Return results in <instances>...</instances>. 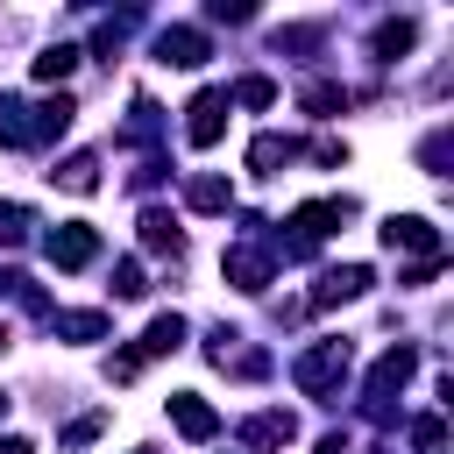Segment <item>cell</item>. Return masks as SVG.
I'll return each mask as SVG.
<instances>
[{"label":"cell","instance_id":"30","mask_svg":"<svg viewBox=\"0 0 454 454\" xmlns=\"http://www.w3.org/2000/svg\"><path fill=\"white\" fill-rule=\"evenodd\" d=\"M135 369H142V355H135V348H128V355H114V362H106V376H121V383H128V376H135Z\"/></svg>","mask_w":454,"mask_h":454},{"label":"cell","instance_id":"2","mask_svg":"<svg viewBox=\"0 0 454 454\" xmlns=\"http://www.w3.org/2000/svg\"><path fill=\"white\" fill-rule=\"evenodd\" d=\"M348 369H355V348H348V340H312V348L291 362V383H298L305 397H340Z\"/></svg>","mask_w":454,"mask_h":454},{"label":"cell","instance_id":"12","mask_svg":"<svg viewBox=\"0 0 454 454\" xmlns=\"http://www.w3.org/2000/svg\"><path fill=\"white\" fill-rule=\"evenodd\" d=\"M170 426H177L184 440H213V433H220V411H213L199 390H177V397H170Z\"/></svg>","mask_w":454,"mask_h":454},{"label":"cell","instance_id":"22","mask_svg":"<svg viewBox=\"0 0 454 454\" xmlns=\"http://www.w3.org/2000/svg\"><path fill=\"white\" fill-rule=\"evenodd\" d=\"M227 106H277V85H270L262 71H248V78H234V92H227Z\"/></svg>","mask_w":454,"mask_h":454},{"label":"cell","instance_id":"9","mask_svg":"<svg viewBox=\"0 0 454 454\" xmlns=\"http://www.w3.org/2000/svg\"><path fill=\"white\" fill-rule=\"evenodd\" d=\"M298 440V419L291 411H255V419H241V447L248 454H277V447H291Z\"/></svg>","mask_w":454,"mask_h":454},{"label":"cell","instance_id":"29","mask_svg":"<svg viewBox=\"0 0 454 454\" xmlns=\"http://www.w3.org/2000/svg\"><path fill=\"white\" fill-rule=\"evenodd\" d=\"M419 156H426V170H440V163H447V156H454V142H447V135H433V142H426V149H419Z\"/></svg>","mask_w":454,"mask_h":454},{"label":"cell","instance_id":"27","mask_svg":"<svg viewBox=\"0 0 454 454\" xmlns=\"http://www.w3.org/2000/svg\"><path fill=\"white\" fill-rule=\"evenodd\" d=\"M21 234H28V206H14V199H7V206H0V248H14Z\"/></svg>","mask_w":454,"mask_h":454},{"label":"cell","instance_id":"13","mask_svg":"<svg viewBox=\"0 0 454 454\" xmlns=\"http://www.w3.org/2000/svg\"><path fill=\"white\" fill-rule=\"evenodd\" d=\"M184 333H192V326H184V312H156V319L142 326L135 355H142V362H149V355H177V348H184Z\"/></svg>","mask_w":454,"mask_h":454},{"label":"cell","instance_id":"20","mask_svg":"<svg viewBox=\"0 0 454 454\" xmlns=\"http://www.w3.org/2000/svg\"><path fill=\"white\" fill-rule=\"evenodd\" d=\"M298 106H305V114H319V121H326V114H340V106H348V92H340V85H333V78H312V85H298Z\"/></svg>","mask_w":454,"mask_h":454},{"label":"cell","instance_id":"15","mask_svg":"<svg viewBox=\"0 0 454 454\" xmlns=\"http://www.w3.org/2000/svg\"><path fill=\"white\" fill-rule=\"evenodd\" d=\"M50 184H64V192H78V199L99 192V156H92V149H71V156L50 170Z\"/></svg>","mask_w":454,"mask_h":454},{"label":"cell","instance_id":"6","mask_svg":"<svg viewBox=\"0 0 454 454\" xmlns=\"http://www.w3.org/2000/svg\"><path fill=\"white\" fill-rule=\"evenodd\" d=\"M411 369H419V355H411L404 340L376 355V369H369V411H376V419H390V397L411 383Z\"/></svg>","mask_w":454,"mask_h":454},{"label":"cell","instance_id":"18","mask_svg":"<svg viewBox=\"0 0 454 454\" xmlns=\"http://www.w3.org/2000/svg\"><path fill=\"white\" fill-rule=\"evenodd\" d=\"M411 43H419V21H404V14H397V21H376V35H369V50H376L383 64H390V57H404Z\"/></svg>","mask_w":454,"mask_h":454},{"label":"cell","instance_id":"34","mask_svg":"<svg viewBox=\"0 0 454 454\" xmlns=\"http://www.w3.org/2000/svg\"><path fill=\"white\" fill-rule=\"evenodd\" d=\"M0 411H7V397H0Z\"/></svg>","mask_w":454,"mask_h":454},{"label":"cell","instance_id":"32","mask_svg":"<svg viewBox=\"0 0 454 454\" xmlns=\"http://www.w3.org/2000/svg\"><path fill=\"white\" fill-rule=\"evenodd\" d=\"M319 454H348V440H340V433H326V440H319Z\"/></svg>","mask_w":454,"mask_h":454},{"label":"cell","instance_id":"19","mask_svg":"<svg viewBox=\"0 0 454 454\" xmlns=\"http://www.w3.org/2000/svg\"><path fill=\"white\" fill-rule=\"evenodd\" d=\"M57 340H106V312H50Z\"/></svg>","mask_w":454,"mask_h":454},{"label":"cell","instance_id":"33","mask_svg":"<svg viewBox=\"0 0 454 454\" xmlns=\"http://www.w3.org/2000/svg\"><path fill=\"white\" fill-rule=\"evenodd\" d=\"M0 355H7V326H0Z\"/></svg>","mask_w":454,"mask_h":454},{"label":"cell","instance_id":"26","mask_svg":"<svg viewBox=\"0 0 454 454\" xmlns=\"http://www.w3.org/2000/svg\"><path fill=\"white\" fill-rule=\"evenodd\" d=\"M440 440H447V426H440V411H426V419H411V447H426V454H440Z\"/></svg>","mask_w":454,"mask_h":454},{"label":"cell","instance_id":"28","mask_svg":"<svg viewBox=\"0 0 454 454\" xmlns=\"http://www.w3.org/2000/svg\"><path fill=\"white\" fill-rule=\"evenodd\" d=\"M156 135V106L149 99H135V121H128V142H149Z\"/></svg>","mask_w":454,"mask_h":454},{"label":"cell","instance_id":"24","mask_svg":"<svg viewBox=\"0 0 454 454\" xmlns=\"http://www.w3.org/2000/svg\"><path fill=\"white\" fill-rule=\"evenodd\" d=\"M142 291H149L142 262H135V255H121V262H114V298H142Z\"/></svg>","mask_w":454,"mask_h":454},{"label":"cell","instance_id":"3","mask_svg":"<svg viewBox=\"0 0 454 454\" xmlns=\"http://www.w3.org/2000/svg\"><path fill=\"white\" fill-rule=\"evenodd\" d=\"M340 220H355V199H305L298 213H291V234L277 241L284 255H312V241H326Z\"/></svg>","mask_w":454,"mask_h":454},{"label":"cell","instance_id":"17","mask_svg":"<svg viewBox=\"0 0 454 454\" xmlns=\"http://www.w3.org/2000/svg\"><path fill=\"white\" fill-rule=\"evenodd\" d=\"M291 156H298V142H291V135H255V142H248V170H262V177H277Z\"/></svg>","mask_w":454,"mask_h":454},{"label":"cell","instance_id":"14","mask_svg":"<svg viewBox=\"0 0 454 454\" xmlns=\"http://www.w3.org/2000/svg\"><path fill=\"white\" fill-rule=\"evenodd\" d=\"M184 206H192V213H227V206H234V184H227L220 170H199V177H184Z\"/></svg>","mask_w":454,"mask_h":454},{"label":"cell","instance_id":"7","mask_svg":"<svg viewBox=\"0 0 454 454\" xmlns=\"http://www.w3.org/2000/svg\"><path fill=\"white\" fill-rule=\"evenodd\" d=\"M220 135H227V92L206 85V92L184 106V142H192V149H213Z\"/></svg>","mask_w":454,"mask_h":454},{"label":"cell","instance_id":"1","mask_svg":"<svg viewBox=\"0 0 454 454\" xmlns=\"http://www.w3.org/2000/svg\"><path fill=\"white\" fill-rule=\"evenodd\" d=\"M71 121H78V106L64 92L57 99H0V142L7 149H50Z\"/></svg>","mask_w":454,"mask_h":454},{"label":"cell","instance_id":"23","mask_svg":"<svg viewBox=\"0 0 454 454\" xmlns=\"http://www.w3.org/2000/svg\"><path fill=\"white\" fill-rule=\"evenodd\" d=\"M0 291H7L14 305H28V312H43V319H50V305H43V291H35V277H28V270H0Z\"/></svg>","mask_w":454,"mask_h":454},{"label":"cell","instance_id":"25","mask_svg":"<svg viewBox=\"0 0 454 454\" xmlns=\"http://www.w3.org/2000/svg\"><path fill=\"white\" fill-rule=\"evenodd\" d=\"M99 433H106V411H85V419H71V426H64V447H92Z\"/></svg>","mask_w":454,"mask_h":454},{"label":"cell","instance_id":"5","mask_svg":"<svg viewBox=\"0 0 454 454\" xmlns=\"http://www.w3.org/2000/svg\"><path fill=\"white\" fill-rule=\"evenodd\" d=\"M43 255H50L57 270H85V262L99 255V227H92V220H57V227L43 234Z\"/></svg>","mask_w":454,"mask_h":454},{"label":"cell","instance_id":"8","mask_svg":"<svg viewBox=\"0 0 454 454\" xmlns=\"http://www.w3.org/2000/svg\"><path fill=\"white\" fill-rule=\"evenodd\" d=\"M369 284H376V270H369V262H340V270H319V284H312V298H305V305H312V312H326V305L362 298Z\"/></svg>","mask_w":454,"mask_h":454},{"label":"cell","instance_id":"11","mask_svg":"<svg viewBox=\"0 0 454 454\" xmlns=\"http://www.w3.org/2000/svg\"><path fill=\"white\" fill-rule=\"evenodd\" d=\"M220 277H227L234 291H270V248H248V241L227 248V255H220Z\"/></svg>","mask_w":454,"mask_h":454},{"label":"cell","instance_id":"21","mask_svg":"<svg viewBox=\"0 0 454 454\" xmlns=\"http://www.w3.org/2000/svg\"><path fill=\"white\" fill-rule=\"evenodd\" d=\"M71 71H78V50H71V43H50V50L35 57V78H43V85H64Z\"/></svg>","mask_w":454,"mask_h":454},{"label":"cell","instance_id":"10","mask_svg":"<svg viewBox=\"0 0 454 454\" xmlns=\"http://www.w3.org/2000/svg\"><path fill=\"white\" fill-rule=\"evenodd\" d=\"M213 57V43H206V28H163L156 35V64H177V71H199Z\"/></svg>","mask_w":454,"mask_h":454},{"label":"cell","instance_id":"4","mask_svg":"<svg viewBox=\"0 0 454 454\" xmlns=\"http://www.w3.org/2000/svg\"><path fill=\"white\" fill-rule=\"evenodd\" d=\"M383 248H397V255H419V262H440V227L426 220V213H390L383 227Z\"/></svg>","mask_w":454,"mask_h":454},{"label":"cell","instance_id":"31","mask_svg":"<svg viewBox=\"0 0 454 454\" xmlns=\"http://www.w3.org/2000/svg\"><path fill=\"white\" fill-rule=\"evenodd\" d=\"M0 454H35V447H28L21 433H7V440H0Z\"/></svg>","mask_w":454,"mask_h":454},{"label":"cell","instance_id":"16","mask_svg":"<svg viewBox=\"0 0 454 454\" xmlns=\"http://www.w3.org/2000/svg\"><path fill=\"white\" fill-rule=\"evenodd\" d=\"M142 248H156V255H184V234H177V220L163 213V206H142Z\"/></svg>","mask_w":454,"mask_h":454}]
</instances>
